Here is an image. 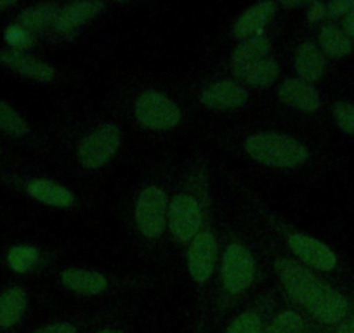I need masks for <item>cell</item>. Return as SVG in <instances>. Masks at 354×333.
<instances>
[{"label":"cell","instance_id":"cell-25","mask_svg":"<svg viewBox=\"0 0 354 333\" xmlns=\"http://www.w3.org/2000/svg\"><path fill=\"white\" fill-rule=\"evenodd\" d=\"M0 131H4L6 134L16 135V137L28 134L26 122L19 117L15 108H11L4 101H0Z\"/></svg>","mask_w":354,"mask_h":333},{"label":"cell","instance_id":"cell-23","mask_svg":"<svg viewBox=\"0 0 354 333\" xmlns=\"http://www.w3.org/2000/svg\"><path fill=\"white\" fill-rule=\"evenodd\" d=\"M57 15L59 12H57V8L54 4H39L30 9H25L21 16H19V23L28 32L44 30L53 23V19L57 18Z\"/></svg>","mask_w":354,"mask_h":333},{"label":"cell","instance_id":"cell-17","mask_svg":"<svg viewBox=\"0 0 354 333\" xmlns=\"http://www.w3.org/2000/svg\"><path fill=\"white\" fill-rule=\"evenodd\" d=\"M103 8V2H73L57 15L56 28L59 32H73L88 19H93Z\"/></svg>","mask_w":354,"mask_h":333},{"label":"cell","instance_id":"cell-12","mask_svg":"<svg viewBox=\"0 0 354 333\" xmlns=\"http://www.w3.org/2000/svg\"><path fill=\"white\" fill-rule=\"evenodd\" d=\"M274 12H277V6L273 2H261V4L252 6L234 23L233 35L243 40L261 35L262 28L273 18Z\"/></svg>","mask_w":354,"mask_h":333},{"label":"cell","instance_id":"cell-2","mask_svg":"<svg viewBox=\"0 0 354 333\" xmlns=\"http://www.w3.org/2000/svg\"><path fill=\"white\" fill-rule=\"evenodd\" d=\"M136 118L151 131H169L181 122V110L163 94L156 91L142 93L136 101Z\"/></svg>","mask_w":354,"mask_h":333},{"label":"cell","instance_id":"cell-14","mask_svg":"<svg viewBox=\"0 0 354 333\" xmlns=\"http://www.w3.org/2000/svg\"><path fill=\"white\" fill-rule=\"evenodd\" d=\"M0 61L6 66L11 68L12 71H16V73L25 75V77L33 78V80L49 82L54 78V70L49 64L42 63L39 59H33L30 56H25V54L18 53V50H4V53H0Z\"/></svg>","mask_w":354,"mask_h":333},{"label":"cell","instance_id":"cell-18","mask_svg":"<svg viewBox=\"0 0 354 333\" xmlns=\"http://www.w3.org/2000/svg\"><path fill=\"white\" fill-rule=\"evenodd\" d=\"M26 191L32 198L39 200L40 203H46L50 207H59V209H66L73 203V195L70 189L64 186L50 182L47 179H35V181L28 182Z\"/></svg>","mask_w":354,"mask_h":333},{"label":"cell","instance_id":"cell-31","mask_svg":"<svg viewBox=\"0 0 354 333\" xmlns=\"http://www.w3.org/2000/svg\"><path fill=\"white\" fill-rule=\"evenodd\" d=\"M32 333H77V328L70 323H54V325L42 326Z\"/></svg>","mask_w":354,"mask_h":333},{"label":"cell","instance_id":"cell-8","mask_svg":"<svg viewBox=\"0 0 354 333\" xmlns=\"http://www.w3.org/2000/svg\"><path fill=\"white\" fill-rule=\"evenodd\" d=\"M306 307L311 312L313 318L318 319L323 325H337L346 319L349 304L342 294L333 290L328 285L322 283Z\"/></svg>","mask_w":354,"mask_h":333},{"label":"cell","instance_id":"cell-7","mask_svg":"<svg viewBox=\"0 0 354 333\" xmlns=\"http://www.w3.org/2000/svg\"><path fill=\"white\" fill-rule=\"evenodd\" d=\"M202 226V210L193 196L179 195L169 207V227L176 240L189 241Z\"/></svg>","mask_w":354,"mask_h":333},{"label":"cell","instance_id":"cell-27","mask_svg":"<svg viewBox=\"0 0 354 333\" xmlns=\"http://www.w3.org/2000/svg\"><path fill=\"white\" fill-rule=\"evenodd\" d=\"M4 39L9 46L12 47L15 50H21V49H28V47L33 46L35 42V37L32 35V32H28L26 28H23L21 25H11L8 26L4 33Z\"/></svg>","mask_w":354,"mask_h":333},{"label":"cell","instance_id":"cell-22","mask_svg":"<svg viewBox=\"0 0 354 333\" xmlns=\"http://www.w3.org/2000/svg\"><path fill=\"white\" fill-rule=\"evenodd\" d=\"M270 49H271V42L268 37L257 35V37H252V39H247L245 42H241L236 49H234L233 53L234 66L255 63V61L264 59V56L270 53Z\"/></svg>","mask_w":354,"mask_h":333},{"label":"cell","instance_id":"cell-35","mask_svg":"<svg viewBox=\"0 0 354 333\" xmlns=\"http://www.w3.org/2000/svg\"><path fill=\"white\" fill-rule=\"evenodd\" d=\"M283 8H302L304 6V2H283Z\"/></svg>","mask_w":354,"mask_h":333},{"label":"cell","instance_id":"cell-1","mask_svg":"<svg viewBox=\"0 0 354 333\" xmlns=\"http://www.w3.org/2000/svg\"><path fill=\"white\" fill-rule=\"evenodd\" d=\"M248 155L259 163L278 169H292L308 160V149L294 137L281 134H255L245 141Z\"/></svg>","mask_w":354,"mask_h":333},{"label":"cell","instance_id":"cell-19","mask_svg":"<svg viewBox=\"0 0 354 333\" xmlns=\"http://www.w3.org/2000/svg\"><path fill=\"white\" fill-rule=\"evenodd\" d=\"M295 70L301 80L316 82L325 71V57L322 50L313 42H306L299 47L295 56Z\"/></svg>","mask_w":354,"mask_h":333},{"label":"cell","instance_id":"cell-20","mask_svg":"<svg viewBox=\"0 0 354 333\" xmlns=\"http://www.w3.org/2000/svg\"><path fill=\"white\" fill-rule=\"evenodd\" d=\"M28 297L25 290L12 287L0 295V328H12L21 321L26 311Z\"/></svg>","mask_w":354,"mask_h":333},{"label":"cell","instance_id":"cell-28","mask_svg":"<svg viewBox=\"0 0 354 333\" xmlns=\"http://www.w3.org/2000/svg\"><path fill=\"white\" fill-rule=\"evenodd\" d=\"M226 333H262V323L255 312H243L233 319Z\"/></svg>","mask_w":354,"mask_h":333},{"label":"cell","instance_id":"cell-33","mask_svg":"<svg viewBox=\"0 0 354 333\" xmlns=\"http://www.w3.org/2000/svg\"><path fill=\"white\" fill-rule=\"evenodd\" d=\"M344 32L347 33L349 39H354V11L344 18Z\"/></svg>","mask_w":354,"mask_h":333},{"label":"cell","instance_id":"cell-11","mask_svg":"<svg viewBox=\"0 0 354 333\" xmlns=\"http://www.w3.org/2000/svg\"><path fill=\"white\" fill-rule=\"evenodd\" d=\"M247 91L231 80L216 82L200 96L203 106L212 110H234L247 103Z\"/></svg>","mask_w":354,"mask_h":333},{"label":"cell","instance_id":"cell-32","mask_svg":"<svg viewBox=\"0 0 354 333\" xmlns=\"http://www.w3.org/2000/svg\"><path fill=\"white\" fill-rule=\"evenodd\" d=\"M326 12V8L319 2H313L311 4V11H309V21H316V19L323 18Z\"/></svg>","mask_w":354,"mask_h":333},{"label":"cell","instance_id":"cell-4","mask_svg":"<svg viewBox=\"0 0 354 333\" xmlns=\"http://www.w3.org/2000/svg\"><path fill=\"white\" fill-rule=\"evenodd\" d=\"M255 274V263L252 254L243 245L233 243L227 247L223 257V285L230 294L238 295L250 287Z\"/></svg>","mask_w":354,"mask_h":333},{"label":"cell","instance_id":"cell-3","mask_svg":"<svg viewBox=\"0 0 354 333\" xmlns=\"http://www.w3.org/2000/svg\"><path fill=\"white\" fill-rule=\"evenodd\" d=\"M120 146V131L106 124L91 132L78 146V160L87 169H100L110 162Z\"/></svg>","mask_w":354,"mask_h":333},{"label":"cell","instance_id":"cell-26","mask_svg":"<svg viewBox=\"0 0 354 333\" xmlns=\"http://www.w3.org/2000/svg\"><path fill=\"white\" fill-rule=\"evenodd\" d=\"M264 333H306V323L297 312L285 311L274 318Z\"/></svg>","mask_w":354,"mask_h":333},{"label":"cell","instance_id":"cell-29","mask_svg":"<svg viewBox=\"0 0 354 333\" xmlns=\"http://www.w3.org/2000/svg\"><path fill=\"white\" fill-rule=\"evenodd\" d=\"M333 117H335V122L340 131L354 135V104L339 101L333 106Z\"/></svg>","mask_w":354,"mask_h":333},{"label":"cell","instance_id":"cell-5","mask_svg":"<svg viewBox=\"0 0 354 333\" xmlns=\"http://www.w3.org/2000/svg\"><path fill=\"white\" fill-rule=\"evenodd\" d=\"M136 222L146 238H158L167 222V196L156 186H149L139 195Z\"/></svg>","mask_w":354,"mask_h":333},{"label":"cell","instance_id":"cell-30","mask_svg":"<svg viewBox=\"0 0 354 333\" xmlns=\"http://www.w3.org/2000/svg\"><path fill=\"white\" fill-rule=\"evenodd\" d=\"M354 11V2L353 0H337V2H330L326 6V12H328L332 18H339V16L349 15Z\"/></svg>","mask_w":354,"mask_h":333},{"label":"cell","instance_id":"cell-37","mask_svg":"<svg viewBox=\"0 0 354 333\" xmlns=\"http://www.w3.org/2000/svg\"><path fill=\"white\" fill-rule=\"evenodd\" d=\"M97 333H120V332H117V330H101V332Z\"/></svg>","mask_w":354,"mask_h":333},{"label":"cell","instance_id":"cell-34","mask_svg":"<svg viewBox=\"0 0 354 333\" xmlns=\"http://www.w3.org/2000/svg\"><path fill=\"white\" fill-rule=\"evenodd\" d=\"M335 333H354V316L353 318L346 319V321L337 328Z\"/></svg>","mask_w":354,"mask_h":333},{"label":"cell","instance_id":"cell-24","mask_svg":"<svg viewBox=\"0 0 354 333\" xmlns=\"http://www.w3.org/2000/svg\"><path fill=\"white\" fill-rule=\"evenodd\" d=\"M39 260V250L33 247H12L8 254V264L16 273H26Z\"/></svg>","mask_w":354,"mask_h":333},{"label":"cell","instance_id":"cell-15","mask_svg":"<svg viewBox=\"0 0 354 333\" xmlns=\"http://www.w3.org/2000/svg\"><path fill=\"white\" fill-rule=\"evenodd\" d=\"M280 75V66L271 59L234 66V77L250 87H270Z\"/></svg>","mask_w":354,"mask_h":333},{"label":"cell","instance_id":"cell-21","mask_svg":"<svg viewBox=\"0 0 354 333\" xmlns=\"http://www.w3.org/2000/svg\"><path fill=\"white\" fill-rule=\"evenodd\" d=\"M323 50L330 57H346L353 53V42L344 30L333 25H326L319 33Z\"/></svg>","mask_w":354,"mask_h":333},{"label":"cell","instance_id":"cell-9","mask_svg":"<svg viewBox=\"0 0 354 333\" xmlns=\"http://www.w3.org/2000/svg\"><path fill=\"white\" fill-rule=\"evenodd\" d=\"M288 247L304 264L318 271H333L337 266L335 254L322 241L308 234H292L288 238Z\"/></svg>","mask_w":354,"mask_h":333},{"label":"cell","instance_id":"cell-13","mask_svg":"<svg viewBox=\"0 0 354 333\" xmlns=\"http://www.w3.org/2000/svg\"><path fill=\"white\" fill-rule=\"evenodd\" d=\"M280 99L290 108L301 111H316L319 108V94L316 93L315 87L304 80H287L281 84Z\"/></svg>","mask_w":354,"mask_h":333},{"label":"cell","instance_id":"cell-6","mask_svg":"<svg viewBox=\"0 0 354 333\" xmlns=\"http://www.w3.org/2000/svg\"><path fill=\"white\" fill-rule=\"evenodd\" d=\"M274 267H277L278 278L283 283L285 290L290 295L292 301H295L297 304L308 305V302L311 301L322 281L316 280L311 271L306 269L302 264L295 263V260L280 259Z\"/></svg>","mask_w":354,"mask_h":333},{"label":"cell","instance_id":"cell-36","mask_svg":"<svg viewBox=\"0 0 354 333\" xmlns=\"http://www.w3.org/2000/svg\"><path fill=\"white\" fill-rule=\"evenodd\" d=\"M12 6H15V2H0V11H2V9L12 8Z\"/></svg>","mask_w":354,"mask_h":333},{"label":"cell","instance_id":"cell-16","mask_svg":"<svg viewBox=\"0 0 354 333\" xmlns=\"http://www.w3.org/2000/svg\"><path fill=\"white\" fill-rule=\"evenodd\" d=\"M61 281L71 292L82 295H100L106 290L108 281L103 274L84 269H66L61 273Z\"/></svg>","mask_w":354,"mask_h":333},{"label":"cell","instance_id":"cell-10","mask_svg":"<svg viewBox=\"0 0 354 333\" xmlns=\"http://www.w3.org/2000/svg\"><path fill=\"white\" fill-rule=\"evenodd\" d=\"M217 243L212 233L205 231L193 238L192 248L188 252V269L196 283H205L214 271Z\"/></svg>","mask_w":354,"mask_h":333}]
</instances>
